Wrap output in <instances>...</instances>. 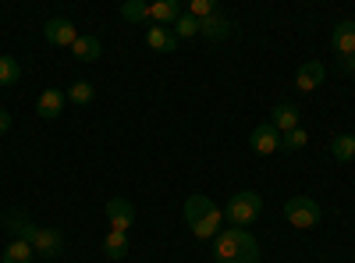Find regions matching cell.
Returning <instances> with one entry per match:
<instances>
[{"mask_svg": "<svg viewBox=\"0 0 355 263\" xmlns=\"http://www.w3.org/2000/svg\"><path fill=\"white\" fill-rule=\"evenodd\" d=\"M331 153H334V160H341V164L355 160V135H334V139H331Z\"/></svg>", "mask_w": 355, "mask_h": 263, "instance_id": "20", "label": "cell"}, {"mask_svg": "<svg viewBox=\"0 0 355 263\" xmlns=\"http://www.w3.org/2000/svg\"><path fill=\"white\" fill-rule=\"evenodd\" d=\"M33 249H36V256H43V260L64 256V239H61V231H57V228H40L36 239H33Z\"/></svg>", "mask_w": 355, "mask_h": 263, "instance_id": "7", "label": "cell"}, {"mask_svg": "<svg viewBox=\"0 0 355 263\" xmlns=\"http://www.w3.org/2000/svg\"><path fill=\"white\" fill-rule=\"evenodd\" d=\"M320 203L316 199H309V196H291V199H284V221L291 224V228H316L320 224Z\"/></svg>", "mask_w": 355, "mask_h": 263, "instance_id": "4", "label": "cell"}, {"mask_svg": "<svg viewBox=\"0 0 355 263\" xmlns=\"http://www.w3.org/2000/svg\"><path fill=\"white\" fill-rule=\"evenodd\" d=\"M4 263H33L36 260V249L28 246L25 239H15V242H8V249H4V256H0Z\"/></svg>", "mask_w": 355, "mask_h": 263, "instance_id": "17", "label": "cell"}, {"mask_svg": "<svg viewBox=\"0 0 355 263\" xmlns=\"http://www.w3.org/2000/svg\"><path fill=\"white\" fill-rule=\"evenodd\" d=\"M18 78H21L18 61H15V57H8V53H0V85H15Z\"/></svg>", "mask_w": 355, "mask_h": 263, "instance_id": "22", "label": "cell"}, {"mask_svg": "<svg viewBox=\"0 0 355 263\" xmlns=\"http://www.w3.org/2000/svg\"><path fill=\"white\" fill-rule=\"evenodd\" d=\"M43 36H46L50 46H68V50H71L75 40H78L82 33H78V28H75L68 18H50V22L43 25Z\"/></svg>", "mask_w": 355, "mask_h": 263, "instance_id": "6", "label": "cell"}, {"mask_svg": "<svg viewBox=\"0 0 355 263\" xmlns=\"http://www.w3.org/2000/svg\"><path fill=\"white\" fill-rule=\"evenodd\" d=\"M103 256L107 260H125L128 256V235L125 231H110V235L103 239Z\"/></svg>", "mask_w": 355, "mask_h": 263, "instance_id": "18", "label": "cell"}, {"mask_svg": "<svg viewBox=\"0 0 355 263\" xmlns=\"http://www.w3.org/2000/svg\"><path fill=\"white\" fill-rule=\"evenodd\" d=\"M341 71H355V53L341 57Z\"/></svg>", "mask_w": 355, "mask_h": 263, "instance_id": "27", "label": "cell"}, {"mask_svg": "<svg viewBox=\"0 0 355 263\" xmlns=\"http://www.w3.org/2000/svg\"><path fill=\"white\" fill-rule=\"evenodd\" d=\"M64 93L61 90H43L40 93V100H36V114L40 118H46V121H53V118H61L64 114Z\"/></svg>", "mask_w": 355, "mask_h": 263, "instance_id": "9", "label": "cell"}, {"mask_svg": "<svg viewBox=\"0 0 355 263\" xmlns=\"http://www.w3.org/2000/svg\"><path fill=\"white\" fill-rule=\"evenodd\" d=\"M259 214H263V196L252 192V189L234 192V196L227 199V207H224V221H227L231 228H249V224L259 221Z\"/></svg>", "mask_w": 355, "mask_h": 263, "instance_id": "3", "label": "cell"}, {"mask_svg": "<svg viewBox=\"0 0 355 263\" xmlns=\"http://www.w3.org/2000/svg\"><path fill=\"white\" fill-rule=\"evenodd\" d=\"M107 217H110V231H128L132 221H135V207L132 199H107Z\"/></svg>", "mask_w": 355, "mask_h": 263, "instance_id": "8", "label": "cell"}, {"mask_svg": "<svg viewBox=\"0 0 355 263\" xmlns=\"http://www.w3.org/2000/svg\"><path fill=\"white\" fill-rule=\"evenodd\" d=\"M266 121H270V125L284 135V132H291V128H299V107H295V103H277Z\"/></svg>", "mask_w": 355, "mask_h": 263, "instance_id": "14", "label": "cell"}, {"mask_svg": "<svg viewBox=\"0 0 355 263\" xmlns=\"http://www.w3.org/2000/svg\"><path fill=\"white\" fill-rule=\"evenodd\" d=\"M323 78H327V68H323L320 61H306V65L299 68V75H295V85H299L302 93H313Z\"/></svg>", "mask_w": 355, "mask_h": 263, "instance_id": "13", "label": "cell"}, {"mask_svg": "<svg viewBox=\"0 0 355 263\" xmlns=\"http://www.w3.org/2000/svg\"><path fill=\"white\" fill-rule=\"evenodd\" d=\"M189 15L192 18H210V15H217V0H192V4H189Z\"/></svg>", "mask_w": 355, "mask_h": 263, "instance_id": "25", "label": "cell"}, {"mask_svg": "<svg viewBox=\"0 0 355 263\" xmlns=\"http://www.w3.org/2000/svg\"><path fill=\"white\" fill-rule=\"evenodd\" d=\"M171 33L178 36V40H192V36H199V18H192V15H182L174 22V28Z\"/></svg>", "mask_w": 355, "mask_h": 263, "instance_id": "24", "label": "cell"}, {"mask_svg": "<svg viewBox=\"0 0 355 263\" xmlns=\"http://www.w3.org/2000/svg\"><path fill=\"white\" fill-rule=\"evenodd\" d=\"M214 260L217 263H259V246L245 228H220L214 239Z\"/></svg>", "mask_w": 355, "mask_h": 263, "instance_id": "1", "label": "cell"}, {"mask_svg": "<svg viewBox=\"0 0 355 263\" xmlns=\"http://www.w3.org/2000/svg\"><path fill=\"white\" fill-rule=\"evenodd\" d=\"M100 53H103V46H100V40H96V36H78V40H75V46H71V57H75V61H82V65L100 61Z\"/></svg>", "mask_w": 355, "mask_h": 263, "instance_id": "16", "label": "cell"}, {"mask_svg": "<svg viewBox=\"0 0 355 263\" xmlns=\"http://www.w3.org/2000/svg\"><path fill=\"white\" fill-rule=\"evenodd\" d=\"M249 146H252V153H256V157H270V153H277V150H281V132H277L270 121H263V125H256V128H252Z\"/></svg>", "mask_w": 355, "mask_h": 263, "instance_id": "5", "label": "cell"}, {"mask_svg": "<svg viewBox=\"0 0 355 263\" xmlns=\"http://www.w3.org/2000/svg\"><path fill=\"white\" fill-rule=\"evenodd\" d=\"M93 96H96V90H93V82H85V78H78V82H71V85H68V100H71L75 107L93 103Z\"/></svg>", "mask_w": 355, "mask_h": 263, "instance_id": "19", "label": "cell"}, {"mask_svg": "<svg viewBox=\"0 0 355 263\" xmlns=\"http://www.w3.org/2000/svg\"><path fill=\"white\" fill-rule=\"evenodd\" d=\"M231 33H234V25H231V18H224L220 11L199 22V36H206V40H214V43H217V40H227Z\"/></svg>", "mask_w": 355, "mask_h": 263, "instance_id": "11", "label": "cell"}, {"mask_svg": "<svg viewBox=\"0 0 355 263\" xmlns=\"http://www.w3.org/2000/svg\"><path fill=\"white\" fill-rule=\"evenodd\" d=\"M146 46L157 50V53H174L178 50V36L171 33V28H164V25H150L146 28Z\"/></svg>", "mask_w": 355, "mask_h": 263, "instance_id": "10", "label": "cell"}, {"mask_svg": "<svg viewBox=\"0 0 355 263\" xmlns=\"http://www.w3.org/2000/svg\"><path fill=\"white\" fill-rule=\"evenodd\" d=\"M8 128H11V114H8L4 107H0V135H4Z\"/></svg>", "mask_w": 355, "mask_h": 263, "instance_id": "26", "label": "cell"}, {"mask_svg": "<svg viewBox=\"0 0 355 263\" xmlns=\"http://www.w3.org/2000/svg\"><path fill=\"white\" fill-rule=\"evenodd\" d=\"M220 221H224V210L217 207L214 199L206 196H189L185 199V224L192 228V235L202 239V242H214L220 235Z\"/></svg>", "mask_w": 355, "mask_h": 263, "instance_id": "2", "label": "cell"}, {"mask_svg": "<svg viewBox=\"0 0 355 263\" xmlns=\"http://www.w3.org/2000/svg\"><path fill=\"white\" fill-rule=\"evenodd\" d=\"M331 46H334V53H341V57H348V53H355V22H341L334 33H331Z\"/></svg>", "mask_w": 355, "mask_h": 263, "instance_id": "15", "label": "cell"}, {"mask_svg": "<svg viewBox=\"0 0 355 263\" xmlns=\"http://www.w3.org/2000/svg\"><path fill=\"white\" fill-rule=\"evenodd\" d=\"M185 11L178 8V0H157V4H150V22L153 25H164V28H174V22L182 18Z\"/></svg>", "mask_w": 355, "mask_h": 263, "instance_id": "12", "label": "cell"}, {"mask_svg": "<svg viewBox=\"0 0 355 263\" xmlns=\"http://www.w3.org/2000/svg\"><path fill=\"white\" fill-rule=\"evenodd\" d=\"M121 18L132 22V25L150 22V4H146V0H125V4H121Z\"/></svg>", "mask_w": 355, "mask_h": 263, "instance_id": "21", "label": "cell"}, {"mask_svg": "<svg viewBox=\"0 0 355 263\" xmlns=\"http://www.w3.org/2000/svg\"><path fill=\"white\" fill-rule=\"evenodd\" d=\"M306 142H309V132L299 125V128H291V132H284V135H281V150L295 153V150H302Z\"/></svg>", "mask_w": 355, "mask_h": 263, "instance_id": "23", "label": "cell"}]
</instances>
